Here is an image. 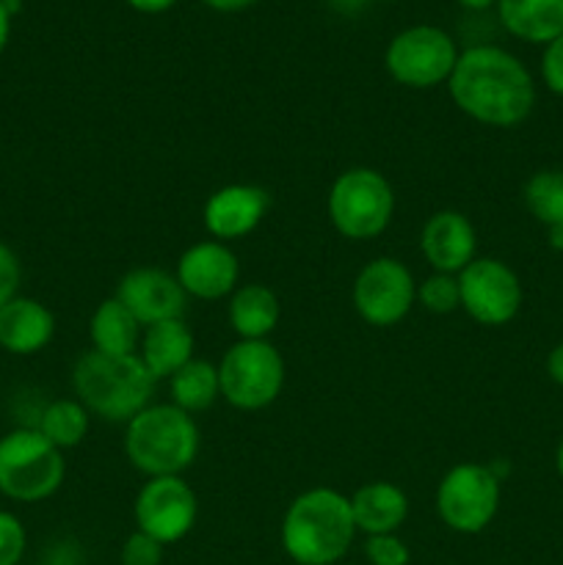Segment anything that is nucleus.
I'll list each match as a JSON object with an SVG mask.
<instances>
[{"label":"nucleus","mask_w":563,"mask_h":565,"mask_svg":"<svg viewBox=\"0 0 563 565\" xmlns=\"http://www.w3.org/2000/svg\"><path fill=\"white\" fill-rule=\"evenodd\" d=\"M447 94L464 116L497 130L528 121L539 99L528 66L500 44L464 47L447 81Z\"/></svg>","instance_id":"f257e3e1"},{"label":"nucleus","mask_w":563,"mask_h":565,"mask_svg":"<svg viewBox=\"0 0 563 565\" xmlns=\"http://www.w3.org/2000/svg\"><path fill=\"white\" fill-rule=\"evenodd\" d=\"M351 497L337 489H309L282 516V550L296 565H340L357 539Z\"/></svg>","instance_id":"f03ea898"},{"label":"nucleus","mask_w":563,"mask_h":565,"mask_svg":"<svg viewBox=\"0 0 563 565\" xmlns=\"http://www.w3.org/2000/svg\"><path fill=\"white\" fill-rule=\"evenodd\" d=\"M155 384L138 353L132 356H108L86 351L72 367V392L92 417L105 423L127 425L138 412L152 403Z\"/></svg>","instance_id":"7ed1b4c3"},{"label":"nucleus","mask_w":563,"mask_h":565,"mask_svg":"<svg viewBox=\"0 0 563 565\" xmlns=\"http://www.w3.org/2000/svg\"><path fill=\"white\" fill-rule=\"evenodd\" d=\"M199 425L174 403H149L125 425V456L147 478L182 475L196 463Z\"/></svg>","instance_id":"20e7f679"},{"label":"nucleus","mask_w":563,"mask_h":565,"mask_svg":"<svg viewBox=\"0 0 563 565\" xmlns=\"http://www.w3.org/2000/svg\"><path fill=\"white\" fill-rule=\"evenodd\" d=\"M326 210L331 226L346 241H373L384 235L395 218V191L381 171L353 166L331 182Z\"/></svg>","instance_id":"39448f33"},{"label":"nucleus","mask_w":563,"mask_h":565,"mask_svg":"<svg viewBox=\"0 0 563 565\" xmlns=\"http://www.w3.org/2000/svg\"><path fill=\"white\" fill-rule=\"evenodd\" d=\"M64 452L36 428H17L0 436V494L6 500L44 502L64 486Z\"/></svg>","instance_id":"423d86ee"},{"label":"nucleus","mask_w":563,"mask_h":565,"mask_svg":"<svg viewBox=\"0 0 563 565\" xmlns=\"http://www.w3.org/2000/svg\"><path fill=\"white\" fill-rule=\"evenodd\" d=\"M285 359L270 340H237L219 362L221 397L237 412H263L285 390Z\"/></svg>","instance_id":"0eeeda50"},{"label":"nucleus","mask_w":563,"mask_h":565,"mask_svg":"<svg viewBox=\"0 0 563 565\" xmlns=\"http://www.w3.org/2000/svg\"><path fill=\"white\" fill-rule=\"evenodd\" d=\"M502 500V480L489 463H456L436 486V513L458 535H478L495 522Z\"/></svg>","instance_id":"6e6552de"},{"label":"nucleus","mask_w":563,"mask_h":565,"mask_svg":"<svg viewBox=\"0 0 563 565\" xmlns=\"http://www.w3.org/2000/svg\"><path fill=\"white\" fill-rule=\"evenodd\" d=\"M458 42L436 25L403 28L384 50V66L395 83L406 88L447 86L458 61Z\"/></svg>","instance_id":"1a4fd4ad"},{"label":"nucleus","mask_w":563,"mask_h":565,"mask_svg":"<svg viewBox=\"0 0 563 565\" xmlns=\"http://www.w3.org/2000/svg\"><path fill=\"white\" fill-rule=\"evenodd\" d=\"M351 298L364 323L390 329L412 312L417 301V281L401 259L375 257L353 279Z\"/></svg>","instance_id":"9d476101"},{"label":"nucleus","mask_w":563,"mask_h":565,"mask_svg":"<svg viewBox=\"0 0 563 565\" xmlns=\"http://www.w3.org/2000/svg\"><path fill=\"white\" fill-rule=\"evenodd\" d=\"M461 309L480 326L500 329L511 323L524 303L517 270L497 257H475L458 274Z\"/></svg>","instance_id":"9b49d317"},{"label":"nucleus","mask_w":563,"mask_h":565,"mask_svg":"<svg viewBox=\"0 0 563 565\" xmlns=\"http://www.w3.org/2000/svg\"><path fill=\"white\" fill-rule=\"evenodd\" d=\"M136 530L147 533L149 539L160 541L163 546L177 544L193 530L199 516V500L191 483L182 475L169 478H147L132 505Z\"/></svg>","instance_id":"f8f14e48"},{"label":"nucleus","mask_w":563,"mask_h":565,"mask_svg":"<svg viewBox=\"0 0 563 565\" xmlns=\"http://www.w3.org/2000/svg\"><path fill=\"white\" fill-rule=\"evenodd\" d=\"M174 276L188 298L219 301V298H230L237 290L241 263L226 243L210 237V241L193 243L191 248L182 252V257L177 259Z\"/></svg>","instance_id":"ddd939ff"},{"label":"nucleus","mask_w":563,"mask_h":565,"mask_svg":"<svg viewBox=\"0 0 563 565\" xmlns=\"http://www.w3.org/2000/svg\"><path fill=\"white\" fill-rule=\"evenodd\" d=\"M116 298L132 312V318L147 326L177 320L185 312V290L174 274L163 268H132L116 285Z\"/></svg>","instance_id":"4468645a"},{"label":"nucleus","mask_w":563,"mask_h":565,"mask_svg":"<svg viewBox=\"0 0 563 565\" xmlns=\"http://www.w3.org/2000/svg\"><path fill=\"white\" fill-rule=\"evenodd\" d=\"M268 207L270 196L265 188L246 185V182L224 185L210 193L208 202H204V230H208V235L213 241H241V237L252 235L263 224V218L268 215Z\"/></svg>","instance_id":"2eb2a0df"},{"label":"nucleus","mask_w":563,"mask_h":565,"mask_svg":"<svg viewBox=\"0 0 563 565\" xmlns=\"http://www.w3.org/2000/svg\"><path fill=\"white\" fill-rule=\"evenodd\" d=\"M419 252L434 274L458 276L478 257V232L458 210H439L423 224Z\"/></svg>","instance_id":"dca6fc26"},{"label":"nucleus","mask_w":563,"mask_h":565,"mask_svg":"<svg viewBox=\"0 0 563 565\" xmlns=\"http://www.w3.org/2000/svg\"><path fill=\"white\" fill-rule=\"evenodd\" d=\"M55 334V318L42 301L14 296L0 307V348L11 356L44 351Z\"/></svg>","instance_id":"f3484780"},{"label":"nucleus","mask_w":563,"mask_h":565,"mask_svg":"<svg viewBox=\"0 0 563 565\" xmlns=\"http://www.w3.org/2000/svg\"><path fill=\"white\" fill-rule=\"evenodd\" d=\"M193 331L182 318L147 326L138 342V359L155 381H169L193 359Z\"/></svg>","instance_id":"a211bd4d"},{"label":"nucleus","mask_w":563,"mask_h":565,"mask_svg":"<svg viewBox=\"0 0 563 565\" xmlns=\"http://www.w3.org/2000/svg\"><path fill=\"white\" fill-rule=\"evenodd\" d=\"M351 511L357 530L364 535H390L408 519V497L390 480H373L353 491Z\"/></svg>","instance_id":"6ab92c4d"},{"label":"nucleus","mask_w":563,"mask_h":565,"mask_svg":"<svg viewBox=\"0 0 563 565\" xmlns=\"http://www.w3.org/2000/svg\"><path fill=\"white\" fill-rule=\"evenodd\" d=\"M497 22L513 39L546 47L563 36V0H497Z\"/></svg>","instance_id":"aec40b11"},{"label":"nucleus","mask_w":563,"mask_h":565,"mask_svg":"<svg viewBox=\"0 0 563 565\" xmlns=\"http://www.w3.org/2000/svg\"><path fill=\"white\" fill-rule=\"evenodd\" d=\"M226 320L237 340H268L282 320V301L268 285H241L230 296Z\"/></svg>","instance_id":"412c9836"},{"label":"nucleus","mask_w":563,"mask_h":565,"mask_svg":"<svg viewBox=\"0 0 563 565\" xmlns=\"http://www.w3.org/2000/svg\"><path fill=\"white\" fill-rule=\"evenodd\" d=\"M141 334L144 326L132 318L130 309L116 296L99 301L92 320H88L92 351L108 353V356H132V353H138Z\"/></svg>","instance_id":"4be33fe9"},{"label":"nucleus","mask_w":563,"mask_h":565,"mask_svg":"<svg viewBox=\"0 0 563 565\" xmlns=\"http://www.w3.org/2000/svg\"><path fill=\"white\" fill-rule=\"evenodd\" d=\"M169 392L171 403H174L177 408H182L185 414H191V417L199 412H208V408L221 397L219 364L193 356L180 373L171 375Z\"/></svg>","instance_id":"5701e85b"},{"label":"nucleus","mask_w":563,"mask_h":565,"mask_svg":"<svg viewBox=\"0 0 563 565\" xmlns=\"http://www.w3.org/2000/svg\"><path fill=\"white\" fill-rule=\"evenodd\" d=\"M88 425H92V414L83 408V403H77L75 397H59L39 414L36 430L50 445L64 452L83 445V439L88 436Z\"/></svg>","instance_id":"b1692460"},{"label":"nucleus","mask_w":563,"mask_h":565,"mask_svg":"<svg viewBox=\"0 0 563 565\" xmlns=\"http://www.w3.org/2000/svg\"><path fill=\"white\" fill-rule=\"evenodd\" d=\"M524 210L544 230L563 224V169H539L522 188Z\"/></svg>","instance_id":"393cba45"},{"label":"nucleus","mask_w":563,"mask_h":565,"mask_svg":"<svg viewBox=\"0 0 563 565\" xmlns=\"http://www.w3.org/2000/svg\"><path fill=\"white\" fill-rule=\"evenodd\" d=\"M417 301L431 315H453L461 309V290H458V276L453 274H431L417 285Z\"/></svg>","instance_id":"a878e982"},{"label":"nucleus","mask_w":563,"mask_h":565,"mask_svg":"<svg viewBox=\"0 0 563 565\" xmlns=\"http://www.w3.org/2000/svg\"><path fill=\"white\" fill-rule=\"evenodd\" d=\"M364 561L370 565H408L412 563V552H408L406 541L397 539V533L368 535Z\"/></svg>","instance_id":"bb28decb"},{"label":"nucleus","mask_w":563,"mask_h":565,"mask_svg":"<svg viewBox=\"0 0 563 565\" xmlns=\"http://www.w3.org/2000/svg\"><path fill=\"white\" fill-rule=\"evenodd\" d=\"M28 550V533L20 519L0 508V565H20Z\"/></svg>","instance_id":"cd10ccee"},{"label":"nucleus","mask_w":563,"mask_h":565,"mask_svg":"<svg viewBox=\"0 0 563 565\" xmlns=\"http://www.w3.org/2000/svg\"><path fill=\"white\" fill-rule=\"evenodd\" d=\"M163 550L166 546L160 541L149 539L147 533L136 530L125 539L119 552L121 565H160L163 563Z\"/></svg>","instance_id":"c85d7f7f"},{"label":"nucleus","mask_w":563,"mask_h":565,"mask_svg":"<svg viewBox=\"0 0 563 565\" xmlns=\"http://www.w3.org/2000/svg\"><path fill=\"white\" fill-rule=\"evenodd\" d=\"M539 70L546 92H552L555 97H563V36L546 44L544 53H541Z\"/></svg>","instance_id":"c756f323"},{"label":"nucleus","mask_w":563,"mask_h":565,"mask_svg":"<svg viewBox=\"0 0 563 565\" xmlns=\"http://www.w3.org/2000/svg\"><path fill=\"white\" fill-rule=\"evenodd\" d=\"M20 259H17L14 248L6 246V243L0 241V307H3L6 301H11L14 296H20Z\"/></svg>","instance_id":"7c9ffc66"},{"label":"nucleus","mask_w":563,"mask_h":565,"mask_svg":"<svg viewBox=\"0 0 563 565\" xmlns=\"http://www.w3.org/2000/svg\"><path fill=\"white\" fill-rule=\"evenodd\" d=\"M546 375H550L552 384H557L563 390V340L546 353Z\"/></svg>","instance_id":"2f4dec72"},{"label":"nucleus","mask_w":563,"mask_h":565,"mask_svg":"<svg viewBox=\"0 0 563 565\" xmlns=\"http://www.w3.org/2000/svg\"><path fill=\"white\" fill-rule=\"evenodd\" d=\"M180 0H127L130 9H136L138 14H163V11L174 9Z\"/></svg>","instance_id":"473e14b6"},{"label":"nucleus","mask_w":563,"mask_h":565,"mask_svg":"<svg viewBox=\"0 0 563 565\" xmlns=\"http://www.w3.org/2000/svg\"><path fill=\"white\" fill-rule=\"evenodd\" d=\"M208 9L221 11V14H235V11H246L252 6H257L259 0H202Z\"/></svg>","instance_id":"72a5a7b5"},{"label":"nucleus","mask_w":563,"mask_h":565,"mask_svg":"<svg viewBox=\"0 0 563 565\" xmlns=\"http://www.w3.org/2000/svg\"><path fill=\"white\" fill-rule=\"evenodd\" d=\"M326 3H329L337 14L353 17V14H359V11H362L370 0H326Z\"/></svg>","instance_id":"f704fd0d"},{"label":"nucleus","mask_w":563,"mask_h":565,"mask_svg":"<svg viewBox=\"0 0 563 565\" xmlns=\"http://www.w3.org/2000/svg\"><path fill=\"white\" fill-rule=\"evenodd\" d=\"M9 36H11V14L9 9H6L3 0H0V53H3L6 44H9Z\"/></svg>","instance_id":"c9c22d12"},{"label":"nucleus","mask_w":563,"mask_h":565,"mask_svg":"<svg viewBox=\"0 0 563 565\" xmlns=\"http://www.w3.org/2000/svg\"><path fill=\"white\" fill-rule=\"evenodd\" d=\"M456 3L469 14H486L489 9H495L497 0H456Z\"/></svg>","instance_id":"e433bc0d"},{"label":"nucleus","mask_w":563,"mask_h":565,"mask_svg":"<svg viewBox=\"0 0 563 565\" xmlns=\"http://www.w3.org/2000/svg\"><path fill=\"white\" fill-rule=\"evenodd\" d=\"M546 243H550V248H555V252L563 254V224L550 226V230H546Z\"/></svg>","instance_id":"4c0bfd02"},{"label":"nucleus","mask_w":563,"mask_h":565,"mask_svg":"<svg viewBox=\"0 0 563 565\" xmlns=\"http://www.w3.org/2000/svg\"><path fill=\"white\" fill-rule=\"evenodd\" d=\"M555 472H557V478L563 480V439L557 441V447H555Z\"/></svg>","instance_id":"58836bf2"},{"label":"nucleus","mask_w":563,"mask_h":565,"mask_svg":"<svg viewBox=\"0 0 563 565\" xmlns=\"http://www.w3.org/2000/svg\"><path fill=\"white\" fill-rule=\"evenodd\" d=\"M381 3H395V0H381Z\"/></svg>","instance_id":"ea45409f"},{"label":"nucleus","mask_w":563,"mask_h":565,"mask_svg":"<svg viewBox=\"0 0 563 565\" xmlns=\"http://www.w3.org/2000/svg\"><path fill=\"white\" fill-rule=\"evenodd\" d=\"M20 565H25V563H20Z\"/></svg>","instance_id":"a19ab883"}]
</instances>
